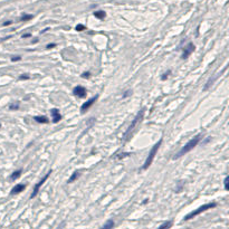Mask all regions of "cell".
<instances>
[{"label":"cell","mask_w":229,"mask_h":229,"mask_svg":"<svg viewBox=\"0 0 229 229\" xmlns=\"http://www.w3.org/2000/svg\"><path fill=\"white\" fill-rule=\"evenodd\" d=\"M199 142H200V136H199V135H198V136H196V137H193L192 140H190L189 142H188L187 144L184 145V146L182 147L181 150H180L179 152H178L176 156H173V159H174V160H176V159H179V158H181L182 156H184L186 153L190 152V151L192 150L193 147L197 146V144H198Z\"/></svg>","instance_id":"obj_1"},{"label":"cell","mask_w":229,"mask_h":229,"mask_svg":"<svg viewBox=\"0 0 229 229\" xmlns=\"http://www.w3.org/2000/svg\"><path fill=\"white\" fill-rule=\"evenodd\" d=\"M161 144H162V139H161L158 143H156V144L152 146V149H151V151L149 152V156H147V158H146V160H145L144 164L142 166L143 170H147V169L150 168V166L152 164V162H153V159L156 158V152H158L159 147L161 146Z\"/></svg>","instance_id":"obj_2"},{"label":"cell","mask_w":229,"mask_h":229,"mask_svg":"<svg viewBox=\"0 0 229 229\" xmlns=\"http://www.w3.org/2000/svg\"><path fill=\"white\" fill-rule=\"evenodd\" d=\"M217 206V203H215V202H211V203H206V205H202V206H200L198 209H196V210H193L192 212H190L189 215H187V216L183 218V220H190V219H192V218H195L196 216H198V215H200V213H202V212H205V211H207V210H209V209H212V208H215Z\"/></svg>","instance_id":"obj_3"},{"label":"cell","mask_w":229,"mask_h":229,"mask_svg":"<svg viewBox=\"0 0 229 229\" xmlns=\"http://www.w3.org/2000/svg\"><path fill=\"white\" fill-rule=\"evenodd\" d=\"M143 114H144V108H142V110L140 111L139 113H137V115L135 116V119L133 120V122L131 123V125L129 126V129L126 130V132H125V134H124V137H125V140H127L129 139V135L131 134V132L134 130V127L137 125V123H139L141 120H142V117H143Z\"/></svg>","instance_id":"obj_4"},{"label":"cell","mask_w":229,"mask_h":229,"mask_svg":"<svg viewBox=\"0 0 229 229\" xmlns=\"http://www.w3.org/2000/svg\"><path fill=\"white\" fill-rule=\"evenodd\" d=\"M50 174H52V170H50V171H48L47 173H46V176L44 177V178H42V179L40 180V181L38 182V183H36V184H35L34 190H32L31 195H30V199H32V198H35V197H36V196H37V193L39 192V190H40V188H42V184H44V183H45L46 181H47V179H48V178H49V176H50Z\"/></svg>","instance_id":"obj_5"},{"label":"cell","mask_w":229,"mask_h":229,"mask_svg":"<svg viewBox=\"0 0 229 229\" xmlns=\"http://www.w3.org/2000/svg\"><path fill=\"white\" fill-rule=\"evenodd\" d=\"M97 98H98V95H95L94 97L90 98V100H87L86 102H85L84 104L82 105V107H81V113H85V112H86V111L88 110V108H90L91 106H92L93 104L96 102V101H97Z\"/></svg>","instance_id":"obj_6"},{"label":"cell","mask_w":229,"mask_h":229,"mask_svg":"<svg viewBox=\"0 0 229 229\" xmlns=\"http://www.w3.org/2000/svg\"><path fill=\"white\" fill-rule=\"evenodd\" d=\"M195 48H196V47H195V45H193L192 42H189L187 47L183 49V54H182V56H181L182 59H187V58L193 53Z\"/></svg>","instance_id":"obj_7"},{"label":"cell","mask_w":229,"mask_h":229,"mask_svg":"<svg viewBox=\"0 0 229 229\" xmlns=\"http://www.w3.org/2000/svg\"><path fill=\"white\" fill-rule=\"evenodd\" d=\"M73 93L75 96H77V97H85L86 96V88L83 86H76L74 87L73 90Z\"/></svg>","instance_id":"obj_8"},{"label":"cell","mask_w":229,"mask_h":229,"mask_svg":"<svg viewBox=\"0 0 229 229\" xmlns=\"http://www.w3.org/2000/svg\"><path fill=\"white\" fill-rule=\"evenodd\" d=\"M50 113H52V116H53V123H58L62 120V115L57 108H52Z\"/></svg>","instance_id":"obj_9"},{"label":"cell","mask_w":229,"mask_h":229,"mask_svg":"<svg viewBox=\"0 0 229 229\" xmlns=\"http://www.w3.org/2000/svg\"><path fill=\"white\" fill-rule=\"evenodd\" d=\"M25 188H26V186H25V184H21V183L17 184V186H15V187L11 189L10 195H18V193H20V192H22V191H24Z\"/></svg>","instance_id":"obj_10"},{"label":"cell","mask_w":229,"mask_h":229,"mask_svg":"<svg viewBox=\"0 0 229 229\" xmlns=\"http://www.w3.org/2000/svg\"><path fill=\"white\" fill-rule=\"evenodd\" d=\"M34 120L36 122H38V123H40V124H46V123L49 122V120H48L46 116H35Z\"/></svg>","instance_id":"obj_11"},{"label":"cell","mask_w":229,"mask_h":229,"mask_svg":"<svg viewBox=\"0 0 229 229\" xmlns=\"http://www.w3.org/2000/svg\"><path fill=\"white\" fill-rule=\"evenodd\" d=\"M113 227H114V221L113 220H107L105 224H104V226L101 227L100 229H113Z\"/></svg>","instance_id":"obj_12"},{"label":"cell","mask_w":229,"mask_h":229,"mask_svg":"<svg viewBox=\"0 0 229 229\" xmlns=\"http://www.w3.org/2000/svg\"><path fill=\"white\" fill-rule=\"evenodd\" d=\"M94 16L96 17V18H98V19H104L106 17V13H105V11L98 10V11H95L94 12Z\"/></svg>","instance_id":"obj_13"},{"label":"cell","mask_w":229,"mask_h":229,"mask_svg":"<svg viewBox=\"0 0 229 229\" xmlns=\"http://www.w3.org/2000/svg\"><path fill=\"white\" fill-rule=\"evenodd\" d=\"M172 227V221L169 220V221H166L164 224H162L160 227H158V229H170Z\"/></svg>","instance_id":"obj_14"},{"label":"cell","mask_w":229,"mask_h":229,"mask_svg":"<svg viewBox=\"0 0 229 229\" xmlns=\"http://www.w3.org/2000/svg\"><path fill=\"white\" fill-rule=\"evenodd\" d=\"M78 177H79V172H78V171H75V172H74V173L71 176V178L68 179V183H72V182H74L75 180L77 179V178H78Z\"/></svg>","instance_id":"obj_15"},{"label":"cell","mask_w":229,"mask_h":229,"mask_svg":"<svg viewBox=\"0 0 229 229\" xmlns=\"http://www.w3.org/2000/svg\"><path fill=\"white\" fill-rule=\"evenodd\" d=\"M21 170H17V171H15V172H12V174H11V179L12 180H16V179H18L19 177L21 176Z\"/></svg>","instance_id":"obj_16"},{"label":"cell","mask_w":229,"mask_h":229,"mask_svg":"<svg viewBox=\"0 0 229 229\" xmlns=\"http://www.w3.org/2000/svg\"><path fill=\"white\" fill-rule=\"evenodd\" d=\"M32 18H34V16H32V15H27V13H24V15L21 16L20 20L21 21H28V20H30V19H32Z\"/></svg>","instance_id":"obj_17"},{"label":"cell","mask_w":229,"mask_h":229,"mask_svg":"<svg viewBox=\"0 0 229 229\" xmlns=\"http://www.w3.org/2000/svg\"><path fill=\"white\" fill-rule=\"evenodd\" d=\"M85 29H86V27H85L84 25H82V24H79V25H77L76 26L77 31H83V30H85Z\"/></svg>","instance_id":"obj_18"},{"label":"cell","mask_w":229,"mask_h":229,"mask_svg":"<svg viewBox=\"0 0 229 229\" xmlns=\"http://www.w3.org/2000/svg\"><path fill=\"white\" fill-rule=\"evenodd\" d=\"M170 74H171V72H170V71L167 72V73H164V74H162V75H161V79H162V81H166V79L169 77V75H170Z\"/></svg>","instance_id":"obj_19"},{"label":"cell","mask_w":229,"mask_h":229,"mask_svg":"<svg viewBox=\"0 0 229 229\" xmlns=\"http://www.w3.org/2000/svg\"><path fill=\"white\" fill-rule=\"evenodd\" d=\"M225 189L229 190V177L228 176L225 178Z\"/></svg>","instance_id":"obj_20"},{"label":"cell","mask_w":229,"mask_h":229,"mask_svg":"<svg viewBox=\"0 0 229 229\" xmlns=\"http://www.w3.org/2000/svg\"><path fill=\"white\" fill-rule=\"evenodd\" d=\"M18 108H19L18 103H16V104H11V105L9 106V110H18Z\"/></svg>","instance_id":"obj_21"},{"label":"cell","mask_w":229,"mask_h":229,"mask_svg":"<svg viewBox=\"0 0 229 229\" xmlns=\"http://www.w3.org/2000/svg\"><path fill=\"white\" fill-rule=\"evenodd\" d=\"M19 79H21V81H27V79H29V76L28 75H20V76H19Z\"/></svg>","instance_id":"obj_22"},{"label":"cell","mask_w":229,"mask_h":229,"mask_svg":"<svg viewBox=\"0 0 229 229\" xmlns=\"http://www.w3.org/2000/svg\"><path fill=\"white\" fill-rule=\"evenodd\" d=\"M90 76H91V73H90V72H86V73H83V74H82V77H83V78H88Z\"/></svg>","instance_id":"obj_23"},{"label":"cell","mask_w":229,"mask_h":229,"mask_svg":"<svg viewBox=\"0 0 229 229\" xmlns=\"http://www.w3.org/2000/svg\"><path fill=\"white\" fill-rule=\"evenodd\" d=\"M18 61H21V57H20V56H16V57H11V62H18Z\"/></svg>","instance_id":"obj_24"},{"label":"cell","mask_w":229,"mask_h":229,"mask_svg":"<svg viewBox=\"0 0 229 229\" xmlns=\"http://www.w3.org/2000/svg\"><path fill=\"white\" fill-rule=\"evenodd\" d=\"M131 94H132L131 91H126V92H125V93L123 94V98H126L127 96H129V95H131Z\"/></svg>","instance_id":"obj_25"},{"label":"cell","mask_w":229,"mask_h":229,"mask_svg":"<svg viewBox=\"0 0 229 229\" xmlns=\"http://www.w3.org/2000/svg\"><path fill=\"white\" fill-rule=\"evenodd\" d=\"M54 47H56V44H49V45L46 46L47 49H50V48H54Z\"/></svg>","instance_id":"obj_26"},{"label":"cell","mask_w":229,"mask_h":229,"mask_svg":"<svg viewBox=\"0 0 229 229\" xmlns=\"http://www.w3.org/2000/svg\"><path fill=\"white\" fill-rule=\"evenodd\" d=\"M12 24V21H10V20H8V21H5L2 24V26H9V25H11Z\"/></svg>","instance_id":"obj_27"},{"label":"cell","mask_w":229,"mask_h":229,"mask_svg":"<svg viewBox=\"0 0 229 229\" xmlns=\"http://www.w3.org/2000/svg\"><path fill=\"white\" fill-rule=\"evenodd\" d=\"M30 36H31L30 34H24L22 35V38H28V37H30Z\"/></svg>","instance_id":"obj_28"},{"label":"cell","mask_w":229,"mask_h":229,"mask_svg":"<svg viewBox=\"0 0 229 229\" xmlns=\"http://www.w3.org/2000/svg\"><path fill=\"white\" fill-rule=\"evenodd\" d=\"M64 225H65V222H63V224H62V225H61V226H59V227H58V228H57V229H63V227H64Z\"/></svg>","instance_id":"obj_29"},{"label":"cell","mask_w":229,"mask_h":229,"mask_svg":"<svg viewBox=\"0 0 229 229\" xmlns=\"http://www.w3.org/2000/svg\"><path fill=\"white\" fill-rule=\"evenodd\" d=\"M0 127H1V124H0Z\"/></svg>","instance_id":"obj_30"}]
</instances>
